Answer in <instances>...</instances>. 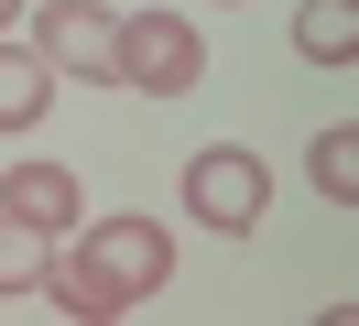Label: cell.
I'll return each instance as SVG.
<instances>
[{
    "instance_id": "obj_1",
    "label": "cell",
    "mask_w": 359,
    "mask_h": 326,
    "mask_svg": "<svg viewBox=\"0 0 359 326\" xmlns=\"http://www.w3.org/2000/svg\"><path fill=\"white\" fill-rule=\"evenodd\" d=\"M109 76L142 87V98H185V87L207 76V43H196V22H185V11H131V22H120Z\"/></svg>"
},
{
    "instance_id": "obj_2",
    "label": "cell",
    "mask_w": 359,
    "mask_h": 326,
    "mask_svg": "<svg viewBox=\"0 0 359 326\" xmlns=\"http://www.w3.org/2000/svg\"><path fill=\"white\" fill-rule=\"evenodd\" d=\"M262 207H272V174H262V152H240V142H207L196 163H185V217H207V229H262Z\"/></svg>"
},
{
    "instance_id": "obj_3",
    "label": "cell",
    "mask_w": 359,
    "mask_h": 326,
    "mask_svg": "<svg viewBox=\"0 0 359 326\" xmlns=\"http://www.w3.org/2000/svg\"><path fill=\"white\" fill-rule=\"evenodd\" d=\"M76 250L109 272V294L120 304H142V294H163V272H175V239H163V217H98Z\"/></svg>"
},
{
    "instance_id": "obj_4",
    "label": "cell",
    "mask_w": 359,
    "mask_h": 326,
    "mask_svg": "<svg viewBox=\"0 0 359 326\" xmlns=\"http://www.w3.org/2000/svg\"><path fill=\"white\" fill-rule=\"evenodd\" d=\"M33 55H44L55 76H109L120 22L98 11V0H44V22H33Z\"/></svg>"
},
{
    "instance_id": "obj_5",
    "label": "cell",
    "mask_w": 359,
    "mask_h": 326,
    "mask_svg": "<svg viewBox=\"0 0 359 326\" xmlns=\"http://www.w3.org/2000/svg\"><path fill=\"white\" fill-rule=\"evenodd\" d=\"M0 207L22 217V229L66 239V229H76V174H66V163H11V174H0Z\"/></svg>"
},
{
    "instance_id": "obj_6",
    "label": "cell",
    "mask_w": 359,
    "mask_h": 326,
    "mask_svg": "<svg viewBox=\"0 0 359 326\" xmlns=\"http://www.w3.org/2000/svg\"><path fill=\"white\" fill-rule=\"evenodd\" d=\"M44 294H55V315H76V326H98V315H120V294H109V272H98L88 250H44Z\"/></svg>"
},
{
    "instance_id": "obj_7",
    "label": "cell",
    "mask_w": 359,
    "mask_h": 326,
    "mask_svg": "<svg viewBox=\"0 0 359 326\" xmlns=\"http://www.w3.org/2000/svg\"><path fill=\"white\" fill-rule=\"evenodd\" d=\"M44 98H55V65L22 55V43H0V130H33V120H44Z\"/></svg>"
},
{
    "instance_id": "obj_8",
    "label": "cell",
    "mask_w": 359,
    "mask_h": 326,
    "mask_svg": "<svg viewBox=\"0 0 359 326\" xmlns=\"http://www.w3.org/2000/svg\"><path fill=\"white\" fill-rule=\"evenodd\" d=\"M294 43H305L316 65H348L359 55V11L348 0H305V11H294Z\"/></svg>"
},
{
    "instance_id": "obj_9",
    "label": "cell",
    "mask_w": 359,
    "mask_h": 326,
    "mask_svg": "<svg viewBox=\"0 0 359 326\" xmlns=\"http://www.w3.org/2000/svg\"><path fill=\"white\" fill-rule=\"evenodd\" d=\"M33 283H44V229H22L0 207V294H33Z\"/></svg>"
},
{
    "instance_id": "obj_10",
    "label": "cell",
    "mask_w": 359,
    "mask_h": 326,
    "mask_svg": "<svg viewBox=\"0 0 359 326\" xmlns=\"http://www.w3.org/2000/svg\"><path fill=\"white\" fill-rule=\"evenodd\" d=\"M316 185L327 207H359V130H316Z\"/></svg>"
},
{
    "instance_id": "obj_11",
    "label": "cell",
    "mask_w": 359,
    "mask_h": 326,
    "mask_svg": "<svg viewBox=\"0 0 359 326\" xmlns=\"http://www.w3.org/2000/svg\"><path fill=\"white\" fill-rule=\"evenodd\" d=\"M11 11H22V0H0V22H11Z\"/></svg>"
}]
</instances>
